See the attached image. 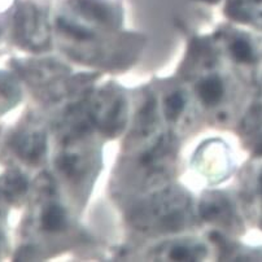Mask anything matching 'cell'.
Segmentation results:
<instances>
[{"instance_id":"6da1fadb","label":"cell","mask_w":262,"mask_h":262,"mask_svg":"<svg viewBox=\"0 0 262 262\" xmlns=\"http://www.w3.org/2000/svg\"><path fill=\"white\" fill-rule=\"evenodd\" d=\"M199 95L201 100L207 104H214L222 98L223 87L220 79L209 78L207 81L201 82L199 86Z\"/></svg>"},{"instance_id":"7a4b0ae2","label":"cell","mask_w":262,"mask_h":262,"mask_svg":"<svg viewBox=\"0 0 262 262\" xmlns=\"http://www.w3.org/2000/svg\"><path fill=\"white\" fill-rule=\"evenodd\" d=\"M42 225H43V229L51 232L62 230L65 227L64 210H62L60 207H56V205H52V207L47 208L46 212L43 213Z\"/></svg>"},{"instance_id":"3957f363","label":"cell","mask_w":262,"mask_h":262,"mask_svg":"<svg viewBox=\"0 0 262 262\" xmlns=\"http://www.w3.org/2000/svg\"><path fill=\"white\" fill-rule=\"evenodd\" d=\"M231 52L232 56L237 61L242 62H249L253 60V52H252V48L249 46L248 42L243 39H237L232 43L231 46Z\"/></svg>"},{"instance_id":"277c9868","label":"cell","mask_w":262,"mask_h":262,"mask_svg":"<svg viewBox=\"0 0 262 262\" xmlns=\"http://www.w3.org/2000/svg\"><path fill=\"white\" fill-rule=\"evenodd\" d=\"M184 106V99L179 94H174V95L169 96L166 99V115L167 117L174 120L179 116Z\"/></svg>"},{"instance_id":"5b68a950","label":"cell","mask_w":262,"mask_h":262,"mask_svg":"<svg viewBox=\"0 0 262 262\" xmlns=\"http://www.w3.org/2000/svg\"><path fill=\"white\" fill-rule=\"evenodd\" d=\"M170 257L174 261H187L191 257L190 251L184 247H176L173 251L170 252Z\"/></svg>"}]
</instances>
